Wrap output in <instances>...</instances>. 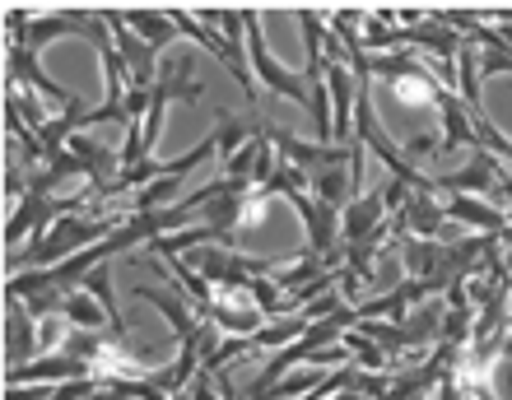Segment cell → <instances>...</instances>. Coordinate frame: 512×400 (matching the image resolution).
<instances>
[{
  "label": "cell",
  "mask_w": 512,
  "mask_h": 400,
  "mask_svg": "<svg viewBox=\"0 0 512 400\" xmlns=\"http://www.w3.org/2000/svg\"><path fill=\"white\" fill-rule=\"evenodd\" d=\"M243 28H247V47H252V66L256 75H261V84H266L270 94H284V98H294V103L308 107V80H298V75H289V70L275 61V56L266 52V33H261V14L256 10H243Z\"/></svg>",
  "instance_id": "cell-2"
},
{
  "label": "cell",
  "mask_w": 512,
  "mask_h": 400,
  "mask_svg": "<svg viewBox=\"0 0 512 400\" xmlns=\"http://www.w3.org/2000/svg\"><path fill=\"white\" fill-rule=\"evenodd\" d=\"M122 224H126V214H108V219H70V214H61V219L47 228V238L42 242H33L28 252H10V270L14 275H19V266L52 270V266H61V256L66 252H84V247L112 238Z\"/></svg>",
  "instance_id": "cell-1"
},
{
  "label": "cell",
  "mask_w": 512,
  "mask_h": 400,
  "mask_svg": "<svg viewBox=\"0 0 512 400\" xmlns=\"http://www.w3.org/2000/svg\"><path fill=\"white\" fill-rule=\"evenodd\" d=\"M382 219H387V196H382V191H368V196L350 200V205L340 210V233H345V242H364Z\"/></svg>",
  "instance_id": "cell-4"
},
{
  "label": "cell",
  "mask_w": 512,
  "mask_h": 400,
  "mask_svg": "<svg viewBox=\"0 0 512 400\" xmlns=\"http://www.w3.org/2000/svg\"><path fill=\"white\" fill-rule=\"evenodd\" d=\"M387 89H391V98H396L401 107H438V98H443V84L433 80L424 66L410 70V75L387 80Z\"/></svg>",
  "instance_id": "cell-5"
},
{
  "label": "cell",
  "mask_w": 512,
  "mask_h": 400,
  "mask_svg": "<svg viewBox=\"0 0 512 400\" xmlns=\"http://www.w3.org/2000/svg\"><path fill=\"white\" fill-rule=\"evenodd\" d=\"M443 214H452V219H466V224L485 228V233H508V219H503L494 205H485L480 196H443Z\"/></svg>",
  "instance_id": "cell-6"
},
{
  "label": "cell",
  "mask_w": 512,
  "mask_h": 400,
  "mask_svg": "<svg viewBox=\"0 0 512 400\" xmlns=\"http://www.w3.org/2000/svg\"><path fill=\"white\" fill-rule=\"evenodd\" d=\"M33 312H28L24 298H10V331H5V359L10 368H24V354L33 349Z\"/></svg>",
  "instance_id": "cell-8"
},
{
  "label": "cell",
  "mask_w": 512,
  "mask_h": 400,
  "mask_svg": "<svg viewBox=\"0 0 512 400\" xmlns=\"http://www.w3.org/2000/svg\"><path fill=\"white\" fill-rule=\"evenodd\" d=\"M126 24L135 28V38L149 42L154 52H163L177 38V24L168 19V10H126Z\"/></svg>",
  "instance_id": "cell-7"
},
{
  "label": "cell",
  "mask_w": 512,
  "mask_h": 400,
  "mask_svg": "<svg viewBox=\"0 0 512 400\" xmlns=\"http://www.w3.org/2000/svg\"><path fill=\"white\" fill-rule=\"evenodd\" d=\"M5 61H10V75H5V80H14L19 89H28V94H42V98H52V103H61L66 112H70L75 103H80L75 94H66L61 84H52L47 75H42V70H38V52H28V47L10 42V56H5Z\"/></svg>",
  "instance_id": "cell-3"
}]
</instances>
